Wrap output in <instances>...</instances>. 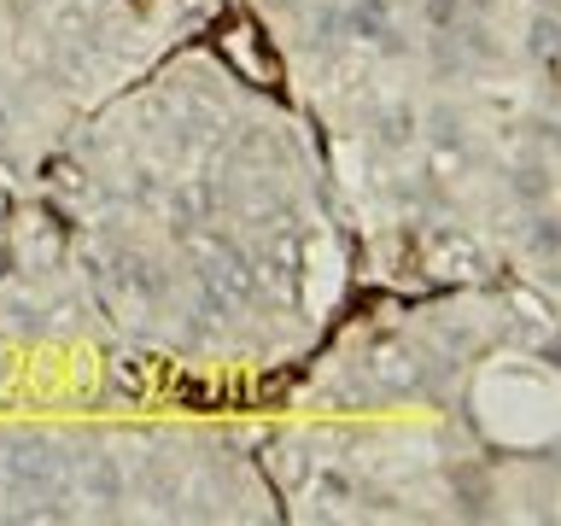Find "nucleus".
Returning a JSON list of instances; mask_svg holds the SVG:
<instances>
[{"label": "nucleus", "mask_w": 561, "mask_h": 526, "mask_svg": "<svg viewBox=\"0 0 561 526\" xmlns=\"http://www.w3.org/2000/svg\"><path fill=\"white\" fill-rule=\"evenodd\" d=\"M270 270H275L280 281H293L298 270H305V245H298V240H287V235H280V240L270 245Z\"/></svg>", "instance_id": "obj_2"}, {"label": "nucleus", "mask_w": 561, "mask_h": 526, "mask_svg": "<svg viewBox=\"0 0 561 526\" xmlns=\"http://www.w3.org/2000/svg\"><path fill=\"white\" fill-rule=\"evenodd\" d=\"M0 140H7V117H0Z\"/></svg>", "instance_id": "obj_3"}, {"label": "nucleus", "mask_w": 561, "mask_h": 526, "mask_svg": "<svg viewBox=\"0 0 561 526\" xmlns=\"http://www.w3.org/2000/svg\"><path fill=\"white\" fill-rule=\"evenodd\" d=\"M351 30L363 35V42H380V47H398V30H392V12L380 7V0H357V12H351Z\"/></svg>", "instance_id": "obj_1"}]
</instances>
